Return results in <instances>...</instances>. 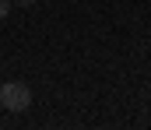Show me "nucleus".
<instances>
[{"label":"nucleus","instance_id":"f257e3e1","mask_svg":"<svg viewBox=\"0 0 151 130\" xmlns=\"http://www.w3.org/2000/svg\"><path fill=\"white\" fill-rule=\"evenodd\" d=\"M0 106L7 113H25L32 106V88L25 81H4L0 85Z\"/></svg>","mask_w":151,"mask_h":130},{"label":"nucleus","instance_id":"f03ea898","mask_svg":"<svg viewBox=\"0 0 151 130\" xmlns=\"http://www.w3.org/2000/svg\"><path fill=\"white\" fill-rule=\"evenodd\" d=\"M7 14H11V0H0V21H4Z\"/></svg>","mask_w":151,"mask_h":130},{"label":"nucleus","instance_id":"7ed1b4c3","mask_svg":"<svg viewBox=\"0 0 151 130\" xmlns=\"http://www.w3.org/2000/svg\"><path fill=\"white\" fill-rule=\"evenodd\" d=\"M35 0H11V7H32Z\"/></svg>","mask_w":151,"mask_h":130}]
</instances>
